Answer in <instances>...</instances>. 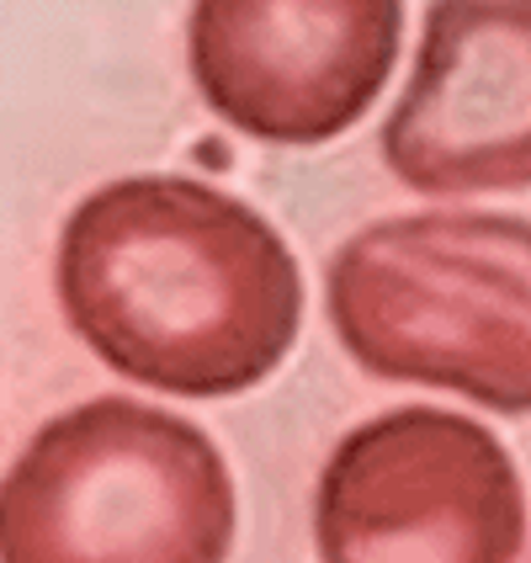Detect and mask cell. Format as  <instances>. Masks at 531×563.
I'll return each mask as SVG.
<instances>
[{
	"mask_svg": "<svg viewBox=\"0 0 531 563\" xmlns=\"http://www.w3.org/2000/svg\"><path fill=\"white\" fill-rule=\"evenodd\" d=\"M59 303L112 373L223 399L277 373L298 341L303 277L281 234L191 176L96 187L59 234Z\"/></svg>",
	"mask_w": 531,
	"mask_h": 563,
	"instance_id": "obj_1",
	"label": "cell"
},
{
	"mask_svg": "<svg viewBox=\"0 0 531 563\" xmlns=\"http://www.w3.org/2000/svg\"><path fill=\"white\" fill-rule=\"evenodd\" d=\"M330 324L377 377L531 415V219L409 213L330 261Z\"/></svg>",
	"mask_w": 531,
	"mask_h": 563,
	"instance_id": "obj_2",
	"label": "cell"
},
{
	"mask_svg": "<svg viewBox=\"0 0 531 563\" xmlns=\"http://www.w3.org/2000/svg\"><path fill=\"white\" fill-rule=\"evenodd\" d=\"M234 527L213 437L118 394L54 415L0 478V563H229Z\"/></svg>",
	"mask_w": 531,
	"mask_h": 563,
	"instance_id": "obj_3",
	"label": "cell"
},
{
	"mask_svg": "<svg viewBox=\"0 0 531 563\" xmlns=\"http://www.w3.org/2000/svg\"><path fill=\"white\" fill-rule=\"evenodd\" d=\"M313 537L324 563H516L521 473L468 415L388 409L324 463Z\"/></svg>",
	"mask_w": 531,
	"mask_h": 563,
	"instance_id": "obj_4",
	"label": "cell"
},
{
	"mask_svg": "<svg viewBox=\"0 0 531 563\" xmlns=\"http://www.w3.org/2000/svg\"><path fill=\"white\" fill-rule=\"evenodd\" d=\"M405 43V0H191L202 101L266 144H324L367 118Z\"/></svg>",
	"mask_w": 531,
	"mask_h": 563,
	"instance_id": "obj_5",
	"label": "cell"
},
{
	"mask_svg": "<svg viewBox=\"0 0 531 563\" xmlns=\"http://www.w3.org/2000/svg\"><path fill=\"white\" fill-rule=\"evenodd\" d=\"M383 159L431 197L531 187V0H431Z\"/></svg>",
	"mask_w": 531,
	"mask_h": 563,
	"instance_id": "obj_6",
	"label": "cell"
}]
</instances>
